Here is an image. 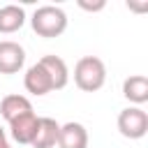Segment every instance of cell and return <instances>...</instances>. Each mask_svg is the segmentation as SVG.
Here are the masks:
<instances>
[{"mask_svg": "<svg viewBox=\"0 0 148 148\" xmlns=\"http://www.w3.org/2000/svg\"><path fill=\"white\" fill-rule=\"evenodd\" d=\"M25 65V49L14 39L0 42V74H16Z\"/></svg>", "mask_w": 148, "mask_h": 148, "instance_id": "277c9868", "label": "cell"}, {"mask_svg": "<svg viewBox=\"0 0 148 148\" xmlns=\"http://www.w3.org/2000/svg\"><path fill=\"white\" fill-rule=\"evenodd\" d=\"M30 25L39 37H46V39L60 37L67 30V14L56 5H42L32 12Z\"/></svg>", "mask_w": 148, "mask_h": 148, "instance_id": "7a4b0ae2", "label": "cell"}, {"mask_svg": "<svg viewBox=\"0 0 148 148\" xmlns=\"http://www.w3.org/2000/svg\"><path fill=\"white\" fill-rule=\"evenodd\" d=\"M118 132L125 139H141L148 132V113L141 106H127L118 113Z\"/></svg>", "mask_w": 148, "mask_h": 148, "instance_id": "3957f363", "label": "cell"}, {"mask_svg": "<svg viewBox=\"0 0 148 148\" xmlns=\"http://www.w3.org/2000/svg\"><path fill=\"white\" fill-rule=\"evenodd\" d=\"M81 9H86V12H99V9H104L106 7V2L104 0H95V2H88V0H79L76 2Z\"/></svg>", "mask_w": 148, "mask_h": 148, "instance_id": "4fadbf2b", "label": "cell"}, {"mask_svg": "<svg viewBox=\"0 0 148 148\" xmlns=\"http://www.w3.org/2000/svg\"><path fill=\"white\" fill-rule=\"evenodd\" d=\"M23 86H25V90H28L30 95H37V97L53 92L51 76H49V74H46V69L39 65V60H37L35 65H30V67H28V72H25V76H23Z\"/></svg>", "mask_w": 148, "mask_h": 148, "instance_id": "8992f818", "label": "cell"}, {"mask_svg": "<svg viewBox=\"0 0 148 148\" xmlns=\"http://www.w3.org/2000/svg\"><path fill=\"white\" fill-rule=\"evenodd\" d=\"M37 120L39 116L35 111H28L14 120H9V134L16 143L21 146H30L32 143V136H35V130H37Z\"/></svg>", "mask_w": 148, "mask_h": 148, "instance_id": "5b68a950", "label": "cell"}, {"mask_svg": "<svg viewBox=\"0 0 148 148\" xmlns=\"http://www.w3.org/2000/svg\"><path fill=\"white\" fill-rule=\"evenodd\" d=\"M25 23V9L18 5H5L0 7V32L2 35H12L16 30H21Z\"/></svg>", "mask_w": 148, "mask_h": 148, "instance_id": "8fae6325", "label": "cell"}, {"mask_svg": "<svg viewBox=\"0 0 148 148\" xmlns=\"http://www.w3.org/2000/svg\"><path fill=\"white\" fill-rule=\"evenodd\" d=\"M123 95L125 99H130L134 106L148 102V79L143 74H132L123 81Z\"/></svg>", "mask_w": 148, "mask_h": 148, "instance_id": "30bf717a", "label": "cell"}, {"mask_svg": "<svg viewBox=\"0 0 148 148\" xmlns=\"http://www.w3.org/2000/svg\"><path fill=\"white\" fill-rule=\"evenodd\" d=\"M74 83L83 92H95L106 83V65L97 56H83L74 65Z\"/></svg>", "mask_w": 148, "mask_h": 148, "instance_id": "6da1fadb", "label": "cell"}, {"mask_svg": "<svg viewBox=\"0 0 148 148\" xmlns=\"http://www.w3.org/2000/svg\"><path fill=\"white\" fill-rule=\"evenodd\" d=\"M127 7H130V9H134V12H143V9H148V2H141V5H134V2H127Z\"/></svg>", "mask_w": 148, "mask_h": 148, "instance_id": "5bb4252c", "label": "cell"}, {"mask_svg": "<svg viewBox=\"0 0 148 148\" xmlns=\"http://www.w3.org/2000/svg\"><path fill=\"white\" fill-rule=\"evenodd\" d=\"M39 65L46 69V74L51 76V83H53V90H62L69 81V69H67V62L60 58V56H44L39 58Z\"/></svg>", "mask_w": 148, "mask_h": 148, "instance_id": "9c48e42d", "label": "cell"}, {"mask_svg": "<svg viewBox=\"0 0 148 148\" xmlns=\"http://www.w3.org/2000/svg\"><path fill=\"white\" fill-rule=\"evenodd\" d=\"M58 132H60V123L58 120H53V118H39L30 146L32 148H53L58 143Z\"/></svg>", "mask_w": 148, "mask_h": 148, "instance_id": "ba28073f", "label": "cell"}, {"mask_svg": "<svg viewBox=\"0 0 148 148\" xmlns=\"http://www.w3.org/2000/svg\"><path fill=\"white\" fill-rule=\"evenodd\" d=\"M28 111H32V104H30V99L25 95H5L2 102H0V116L7 123L23 116V113H28Z\"/></svg>", "mask_w": 148, "mask_h": 148, "instance_id": "7c38bea8", "label": "cell"}, {"mask_svg": "<svg viewBox=\"0 0 148 148\" xmlns=\"http://www.w3.org/2000/svg\"><path fill=\"white\" fill-rule=\"evenodd\" d=\"M5 139H7V132H5V130H2V125H0V141H5Z\"/></svg>", "mask_w": 148, "mask_h": 148, "instance_id": "9a60e30c", "label": "cell"}, {"mask_svg": "<svg viewBox=\"0 0 148 148\" xmlns=\"http://www.w3.org/2000/svg\"><path fill=\"white\" fill-rule=\"evenodd\" d=\"M58 148H88V130L81 123H65L58 132Z\"/></svg>", "mask_w": 148, "mask_h": 148, "instance_id": "52a82bcc", "label": "cell"}, {"mask_svg": "<svg viewBox=\"0 0 148 148\" xmlns=\"http://www.w3.org/2000/svg\"><path fill=\"white\" fill-rule=\"evenodd\" d=\"M0 148H12V146H9V141L5 139V141H0Z\"/></svg>", "mask_w": 148, "mask_h": 148, "instance_id": "2e32d148", "label": "cell"}]
</instances>
